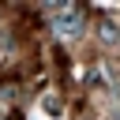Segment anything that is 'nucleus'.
Returning <instances> with one entry per match:
<instances>
[{"instance_id": "nucleus-2", "label": "nucleus", "mask_w": 120, "mask_h": 120, "mask_svg": "<svg viewBox=\"0 0 120 120\" xmlns=\"http://www.w3.org/2000/svg\"><path fill=\"white\" fill-rule=\"evenodd\" d=\"M101 38H105V41H116V26H112V22H101Z\"/></svg>"}, {"instance_id": "nucleus-1", "label": "nucleus", "mask_w": 120, "mask_h": 120, "mask_svg": "<svg viewBox=\"0 0 120 120\" xmlns=\"http://www.w3.org/2000/svg\"><path fill=\"white\" fill-rule=\"evenodd\" d=\"M79 19H82L79 8H64V15L56 19V30H64V34L71 38V34H79Z\"/></svg>"}]
</instances>
